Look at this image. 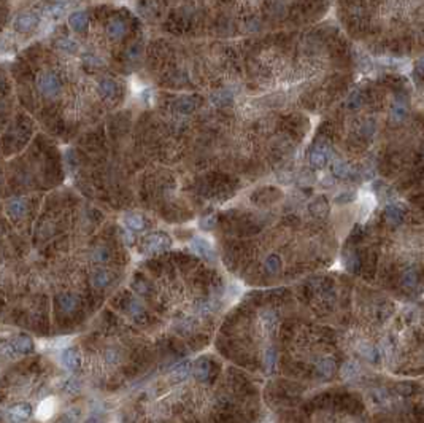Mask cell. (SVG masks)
Segmentation results:
<instances>
[{
  "label": "cell",
  "mask_w": 424,
  "mask_h": 423,
  "mask_svg": "<svg viewBox=\"0 0 424 423\" xmlns=\"http://www.w3.org/2000/svg\"><path fill=\"white\" fill-rule=\"evenodd\" d=\"M32 347H33L32 341L29 339L27 336H21L13 341L5 342V344H0V355L7 358H13V357L22 355V353L31 352Z\"/></svg>",
  "instance_id": "6da1fadb"
},
{
  "label": "cell",
  "mask_w": 424,
  "mask_h": 423,
  "mask_svg": "<svg viewBox=\"0 0 424 423\" xmlns=\"http://www.w3.org/2000/svg\"><path fill=\"white\" fill-rule=\"evenodd\" d=\"M38 91L42 93L45 97H56L61 93V80L57 78L54 73H43V75L38 77L37 81Z\"/></svg>",
  "instance_id": "7a4b0ae2"
},
{
  "label": "cell",
  "mask_w": 424,
  "mask_h": 423,
  "mask_svg": "<svg viewBox=\"0 0 424 423\" xmlns=\"http://www.w3.org/2000/svg\"><path fill=\"white\" fill-rule=\"evenodd\" d=\"M170 244H172V241L167 234L156 232V234H151V236L146 237L145 248H146V251H150V253H157V251L169 248Z\"/></svg>",
  "instance_id": "3957f363"
},
{
  "label": "cell",
  "mask_w": 424,
  "mask_h": 423,
  "mask_svg": "<svg viewBox=\"0 0 424 423\" xmlns=\"http://www.w3.org/2000/svg\"><path fill=\"white\" fill-rule=\"evenodd\" d=\"M38 21L40 19L35 13H22L15 19L13 27H15L16 32L26 33V32H31V31L35 29V27L38 26Z\"/></svg>",
  "instance_id": "277c9868"
},
{
  "label": "cell",
  "mask_w": 424,
  "mask_h": 423,
  "mask_svg": "<svg viewBox=\"0 0 424 423\" xmlns=\"http://www.w3.org/2000/svg\"><path fill=\"white\" fill-rule=\"evenodd\" d=\"M191 248L194 253H197L199 256H202L205 260H215V250L211 247V244L204 237H194L191 241Z\"/></svg>",
  "instance_id": "5b68a950"
},
{
  "label": "cell",
  "mask_w": 424,
  "mask_h": 423,
  "mask_svg": "<svg viewBox=\"0 0 424 423\" xmlns=\"http://www.w3.org/2000/svg\"><path fill=\"white\" fill-rule=\"evenodd\" d=\"M68 26H70L75 32L86 31V27L89 26L88 15H86L84 11H73V13L68 16Z\"/></svg>",
  "instance_id": "8992f818"
},
{
  "label": "cell",
  "mask_w": 424,
  "mask_h": 423,
  "mask_svg": "<svg viewBox=\"0 0 424 423\" xmlns=\"http://www.w3.org/2000/svg\"><path fill=\"white\" fill-rule=\"evenodd\" d=\"M329 161V150L324 145L314 146L310 153V163L314 167H324Z\"/></svg>",
  "instance_id": "52a82bcc"
},
{
  "label": "cell",
  "mask_w": 424,
  "mask_h": 423,
  "mask_svg": "<svg viewBox=\"0 0 424 423\" xmlns=\"http://www.w3.org/2000/svg\"><path fill=\"white\" fill-rule=\"evenodd\" d=\"M126 24H124V21H121V19H111L110 21V24L107 26V33H108V37L110 38H113V40H119V38H123L124 35H126Z\"/></svg>",
  "instance_id": "ba28073f"
},
{
  "label": "cell",
  "mask_w": 424,
  "mask_h": 423,
  "mask_svg": "<svg viewBox=\"0 0 424 423\" xmlns=\"http://www.w3.org/2000/svg\"><path fill=\"white\" fill-rule=\"evenodd\" d=\"M191 371H192L191 361H183V363L176 364L173 368V371H172V377H173L175 382H181V380H185L189 374H191Z\"/></svg>",
  "instance_id": "9c48e42d"
},
{
  "label": "cell",
  "mask_w": 424,
  "mask_h": 423,
  "mask_svg": "<svg viewBox=\"0 0 424 423\" xmlns=\"http://www.w3.org/2000/svg\"><path fill=\"white\" fill-rule=\"evenodd\" d=\"M31 412H32V409L29 404H18L10 410V415H11V420L24 422L31 417Z\"/></svg>",
  "instance_id": "30bf717a"
},
{
  "label": "cell",
  "mask_w": 424,
  "mask_h": 423,
  "mask_svg": "<svg viewBox=\"0 0 424 423\" xmlns=\"http://www.w3.org/2000/svg\"><path fill=\"white\" fill-rule=\"evenodd\" d=\"M192 374L196 375V379L200 380V382L207 380L208 375H210V363L205 361V359H199V361L194 364Z\"/></svg>",
  "instance_id": "8fae6325"
},
{
  "label": "cell",
  "mask_w": 424,
  "mask_h": 423,
  "mask_svg": "<svg viewBox=\"0 0 424 423\" xmlns=\"http://www.w3.org/2000/svg\"><path fill=\"white\" fill-rule=\"evenodd\" d=\"M54 47L61 51H65V53H77V51L79 49V45L75 42V40H72L68 37L57 38L54 42Z\"/></svg>",
  "instance_id": "7c38bea8"
},
{
  "label": "cell",
  "mask_w": 424,
  "mask_h": 423,
  "mask_svg": "<svg viewBox=\"0 0 424 423\" xmlns=\"http://www.w3.org/2000/svg\"><path fill=\"white\" fill-rule=\"evenodd\" d=\"M7 212L11 218H19V216L24 215V212H26L24 201H21V199H11L7 205Z\"/></svg>",
  "instance_id": "4fadbf2b"
},
{
  "label": "cell",
  "mask_w": 424,
  "mask_h": 423,
  "mask_svg": "<svg viewBox=\"0 0 424 423\" xmlns=\"http://www.w3.org/2000/svg\"><path fill=\"white\" fill-rule=\"evenodd\" d=\"M62 363L67 366L68 369H75L79 364V355L75 348H67V350L62 352Z\"/></svg>",
  "instance_id": "5bb4252c"
},
{
  "label": "cell",
  "mask_w": 424,
  "mask_h": 423,
  "mask_svg": "<svg viewBox=\"0 0 424 423\" xmlns=\"http://www.w3.org/2000/svg\"><path fill=\"white\" fill-rule=\"evenodd\" d=\"M407 104L404 100H396L394 102V105L391 108V119L394 123H400L404 121L405 116H407Z\"/></svg>",
  "instance_id": "9a60e30c"
},
{
  "label": "cell",
  "mask_w": 424,
  "mask_h": 423,
  "mask_svg": "<svg viewBox=\"0 0 424 423\" xmlns=\"http://www.w3.org/2000/svg\"><path fill=\"white\" fill-rule=\"evenodd\" d=\"M385 216L389 223L393 225H397L404 220V210L399 207V205H388L386 212H385Z\"/></svg>",
  "instance_id": "2e32d148"
},
{
  "label": "cell",
  "mask_w": 424,
  "mask_h": 423,
  "mask_svg": "<svg viewBox=\"0 0 424 423\" xmlns=\"http://www.w3.org/2000/svg\"><path fill=\"white\" fill-rule=\"evenodd\" d=\"M126 226L130 228L134 231H141L145 229V220H143L141 215H137V213H129L127 216L124 218Z\"/></svg>",
  "instance_id": "e0dca14e"
},
{
  "label": "cell",
  "mask_w": 424,
  "mask_h": 423,
  "mask_svg": "<svg viewBox=\"0 0 424 423\" xmlns=\"http://www.w3.org/2000/svg\"><path fill=\"white\" fill-rule=\"evenodd\" d=\"M328 202L324 201L323 197H318L314 199V201L310 204V212L316 216V218H323V216H326V213H328Z\"/></svg>",
  "instance_id": "ac0fdd59"
},
{
  "label": "cell",
  "mask_w": 424,
  "mask_h": 423,
  "mask_svg": "<svg viewBox=\"0 0 424 423\" xmlns=\"http://www.w3.org/2000/svg\"><path fill=\"white\" fill-rule=\"evenodd\" d=\"M359 353H361V357L369 359V361H378V359H380V352H378V348H375L370 344H361Z\"/></svg>",
  "instance_id": "d6986e66"
},
{
  "label": "cell",
  "mask_w": 424,
  "mask_h": 423,
  "mask_svg": "<svg viewBox=\"0 0 424 423\" xmlns=\"http://www.w3.org/2000/svg\"><path fill=\"white\" fill-rule=\"evenodd\" d=\"M334 371H335V364L329 358L321 359V361H318V364H316V373L323 377H330L332 374H334Z\"/></svg>",
  "instance_id": "ffe728a7"
},
{
  "label": "cell",
  "mask_w": 424,
  "mask_h": 423,
  "mask_svg": "<svg viewBox=\"0 0 424 423\" xmlns=\"http://www.w3.org/2000/svg\"><path fill=\"white\" fill-rule=\"evenodd\" d=\"M113 276L108 271H99L93 276V283L99 288H105L111 283Z\"/></svg>",
  "instance_id": "44dd1931"
},
{
  "label": "cell",
  "mask_w": 424,
  "mask_h": 423,
  "mask_svg": "<svg viewBox=\"0 0 424 423\" xmlns=\"http://www.w3.org/2000/svg\"><path fill=\"white\" fill-rule=\"evenodd\" d=\"M114 93H116V84L111 80H102L99 83V94L102 97L108 99V97H113Z\"/></svg>",
  "instance_id": "7402d4cb"
},
{
  "label": "cell",
  "mask_w": 424,
  "mask_h": 423,
  "mask_svg": "<svg viewBox=\"0 0 424 423\" xmlns=\"http://www.w3.org/2000/svg\"><path fill=\"white\" fill-rule=\"evenodd\" d=\"M59 307L62 309V312H67V313H70L73 309L77 307V299H75V296H72V294H62V296H59Z\"/></svg>",
  "instance_id": "603a6c76"
},
{
  "label": "cell",
  "mask_w": 424,
  "mask_h": 423,
  "mask_svg": "<svg viewBox=\"0 0 424 423\" xmlns=\"http://www.w3.org/2000/svg\"><path fill=\"white\" fill-rule=\"evenodd\" d=\"M67 8H68V3H65V2H57V3L49 5V7L47 8V15L51 16V18H59L62 13H65Z\"/></svg>",
  "instance_id": "cb8c5ba5"
},
{
  "label": "cell",
  "mask_w": 424,
  "mask_h": 423,
  "mask_svg": "<svg viewBox=\"0 0 424 423\" xmlns=\"http://www.w3.org/2000/svg\"><path fill=\"white\" fill-rule=\"evenodd\" d=\"M332 169H334V174L337 177H346L348 175V165L345 161H342V159H334V163H332Z\"/></svg>",
  "instance_id": "d4e9b609"
},
{
  "label": "cell",
  "mask_w": 424,
  "mask_h": 423,
  "mask_svg": "<svg viewBox=\"0 0 424 423\" xmlns=\"http://www.w3.org/2000/svg\"><path fill=\"white\" fill-rule=\"evenodd\" d=\"M211 100H213V104H216V105H226L232 100V94L227 93V91H220V93L213 94Z\"/></svg>",
  "instance_id": "484cf974"
},
{
  "label": "cell",
  "mask_w": 424,
  "mask_h": 423,
  "mask_svg": "<svg viewBox=\"0 0 424 423\" xmlns=\"http://www.w3.org/2000/svg\"><path fill=\"white\" fill-rule=\"evenodd\" d=\"M402 282H404L405 287H408V288L416 287V283H418V274H416V271L415 269H408V271H407L404 274V277H402Z\"/></svg>",
  "instance_id": "4316f807"
},
{
  "label": "cell",
  "mask_w": 424,
  "mask_h": 423,
  "mask_svg": "<svg viewBox=\"0 0 424 423\" xmlns=\"http://www.w3.org/2000/svg\"><path fill=\"white\" fill-rule=\"evenodd\" d=\"M275 363H277V352H275L273 348H268V350L266 352V357H264V366H266L267 373H270V371L275 368Z\"/></svg>",
  "instance_id": "83f0119b"
},
{
  "label": "cell",
  "mask_w": 424,
  "mask_h": 423,
  "mask_svg": "<svg viewBox=\"0 0 424 423\" xmlns=\"http://www.w3.org/2000/svg\"><path fill=\"white\" fill-rule=\"evenodd\" d=\"M342 374L345 379H354V377L359 374V369L354 363H345L342 368Z\"/></svg>",
  "instance_id": "f1b7e54d"
},
{
  "label": "cell",
  "mask_w": 424,
  "mask_h": 423,
  "mask_svg": "<svg viewBox=\"0 0 424 423\" xmlns=\"http://www.w3.org/2000/svg\"><path fill=\"white\" fill-rule=\"evenodd\" d=\"M178 110L183 112V113H189L194 110V107H196V102H194L191 97H183V99L178 100Z\"/></svg>",
  "instance_id": "f546056e"
},
{
  "label": "cell",
  "mask_w": 424,
  "mask_h": 423,
  "mask_svg": "<svg viewBox=\"0 0 424 423\" xmlns=\"http://www.w3.org/2000/svg\"><path fill=\"white\" fill-rule=\"evenodd\" d=\"M264 267H266L267 272L273 274V272H278L280 271V267H282V262H280V260L277 258V256H270V258L266 260Z\"/></svg>",
  "instance_id": "4dcf8cb0"
},
{
  "label": "cell",
  "mask_w": 424,
  "mask_h": 423,
  "mask_svg": "<svg viewBox=\"0 0 424 423\" xmlns=\"http://www.w3.org/2000/svg\"><path fill=\"white\" fill-rule=\"evenodd\" d=\"M54 398H48V399H45V401L40 404V407H38V417L42 415L43 412H47L48 415H51L53 414V410H54Z\"/></svg>",
  "instance_id": "1f68e13d"
},
{
  "label": "cell",
  "mask_w": 424,
  "mask_h": 423,
  "mask_svg": "<svg viewBox=\"0 0 424 423\" xmlns=\"http://www.w3.org/2000/svg\"><path fill=\"white\" fill-rule=\"evenodd\" d=\"M93 258L95 260V261H107L108 260V250L105 248V247H99L97 248L95 251H94V255H93Z\"/></svg>",
  "instance_id": "d6a6232c"
},
{
  "label": "cell",
  "mask_w": 424,
  "mask_h": 423,
  "mask_svg": "<svg viewBox=\"0 0 424 423\" xmlns=\"http://www.w3.org/2000/svg\"><path fill=\"white\" fill-rule=\"evenodd\" d=\"M215 220H216V218H215L213 215H211V216H207V218H204L202 221H200V228H202V229H205V231L211 229V228L215 226V223H216Z\"/></svg>",
  "instance_id": "836d02e7"
},
{
  "label": "cell",
  "mask_w": 424,
  "mask_h": 423,
  "mask_svg": "<svg viewBox=\"0 0 424 423\" xmlns=\"http://www.w3.org/2000/svg\"><path fill=\"white\" fill-rule=\"evenodd\" d=\"M361 94L359 93H354V94H351L349 96V99H348V105L351 107V108H356V107H359L361 105Z\"/></svg>",
  "instance_id": "e575fe53"
},
{
  "label": "cell",
  "mask_w": 424,
  "mask_h": 423,
  "mask_svg": "<svg viewBox=\"0 0 424 423\" xmlns=\"http://www.w3.org/2000/svg\"><path fill=\"white\" fill-rule=\"evenodd\" d=\"M129 310H130V313H134V315H139V313L143 310V307L140 306V302H137V301H132L129 304Z\"/></svg>",
  "instance_id": "d590c367"
},
{
  "label": "cell",
  "mask_w": 424,
  "mask_h": 423,
  "mask_svg": "<svg viewBox=\"0 0 424 423\" xmlns=\"http://www.w3.org/2000/svg\"><path fill=\"white\" fill-rule=\"evenodd\" d=\"M84 61L88 62V64H91V65H102V64H104V62H102L99 58H95V56H93V54L84 56Z\"/></svg>",
  "instance_id": "8d00e7d4"
},
{
  "label": "cell",
  "mask_w": 424,
  "mask_h": 423,
  "mask_svg": "<svg viewBox=\"0 0 424 423\" xmlns=\"http://www.w3.org/2000/svg\"><path fill=\"white\" fill-rule=\"evenodd\" d=\"M137 49H139V45H135V47H132V48H130V49L127 51V56H129V58H132V59H134V58H137V56H139V51H137Z\"/></svg>",
  "instance_id": "74e56055"
},
{
  "label": "cell",
  "mask_w": 424,
  "mask_h": 423,
  "mask_svg": "<svg viewBox=\"0 0 424 423\" xmlns=\"http://www.w3.org/2000/svg\"><path fill=\"white\" fill-rule=\"evenodd\" d=\"M108 357H110V361H114V359L118 358L116 353H113V352H108Z\"/></svg>",
  "instance_id": "f35d334b"
},
{
  "label": "cell",
  "mask_w": 424,
  "mask_h": 423,
  "mask_svg": "<svg viewBox=\"0 0 424 423\" xmlns=\"http://www.w3.org/2000/svg\"><path fill=\"white\" fill-rule=\"evenodd\" d=\"M418 68H420L421 72H424V58L420 61V64H418Z\"/></svg>",
  "instance_id": "ab89813d"
}]
</instances>
